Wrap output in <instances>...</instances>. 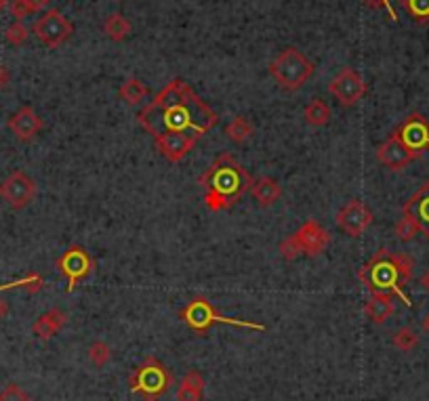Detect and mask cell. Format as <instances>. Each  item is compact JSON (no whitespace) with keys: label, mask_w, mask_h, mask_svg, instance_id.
Listing matches in <instances>:
<instances>
[{"label":"cell","mask_w":429,"mask_h":401,"mask_svg":"<svg viewBox=\"0 0 429 401\" xmlns=\"http://www.w3.org/2000/svg\"><path fill=\"white\" fill-rule=\"evenodd\" d=\"M137 122L154 139L164 133H190L202 139L217 127L219 114L198 97L186 80L173 78L147 105H143Z\"/></svg>","instance_id":"obj_1"},{"label":"cell","mask_w":429,"mask_h":401,"mask_svg":"<svg viewBox=\"0 0 429 401\" xmlns=\"http://www.w3.org/2000/svg\"><path fill=\"white\" fill-rule=\"evenodd\" d=\"M198 185L204 189V204L208 210L219 213L232 208L240 198L250 191L253 177L230 154H221L200 177Z\"/></svg>","instance_id":"obj_2"},{"label":"cell","mask_w":429,"mask_h":401,"mask_svg":"<svg viewBox=\"0 0 429 401\" xmlns=\"http://www.w3.org/2000/svg\"><path fill=\"white\" fill-rule=\"evenodd\" d=\"M358 277L371 294H377V292L396 294L402 299V303L406 307L413 305L404 292V286L413 277V261L406 255L391 252L389 248H381L375 252V257L369 263H364Z\"/></svg>","instance_id":"obj_3"},{"label":"cell","mask_w":429,"mask_h":401,"mask_svg":"<svg viewBox=\"0 0 429 401\" xmlns=\"http://www.w3.org/2000/svg\"><path fill=\"white\" fill-rule=\"evenodd\" d=\"M179 317L190 326L194 332L198 334H206L213 326L226 324V326H236V328H248V330H259L265 332L268 326L263 324H255V321H246V319H234L228 315H221L213 307V303L204 296H196L190 303L179 311Z\"/></svg>","instance_id":"obj_4"},{"label":"cell","mask_w":429,"mask_h":401,"mask_svg":"<svg viewBox=\"0 0 429 401\" xmlns=\"http://www.w3.org/2000/svg\"><path fill=\"white\" fill-rule=\"evenodd\" d=\"M316 72V65L295 46H286L270 63V74L285 90H299Z\"/></svg>","instance_id":"obj_5"},{"label":"cell","mask_w":429,"mask_h":401,"mask_svg":"<svg viewBox=\"0 0 429 401\" xmlns=\"http://www.w3.org/2000/svg\"><path fill=\"white\" fill-rule=\"evenodd\" d=\"M173 385V376L164 363H160L156 357L143 359L142 365L135 368V372L129 376V391L142 395L143 400L158 401Z\"/></svg>","instance_id":"obj_6"},{"label":"cell","mask_w":429,"mask_h":401,"mask_svg":"<svg viewBox=\"0 0 429 401\" xmlns=\"http://www.w3.org/2000/svg\"><path fill=\"white\" fill-rule=\"evenodd\" d=\"M32 32L43 45L57 48L70 41V36L74 34V23L59 9H48L43 17L36 19Z\"/></svg>","instance_id":"obj_7"},{"label":"cell","mask_w":429,"mask_h":401,"mask_svg":"<svg viewBox=\"0 0 429 401\" xmlns=\"http://www.w3.org/2000/svg\"><path fill=\"white\" fill-rule=\"evenodd\" d=\"M93 267H95V263H93L91 255L78 244L70 246L57 259V269L68 277V292H74L78 282H83L85 277H89L93 273Z\"/></svg>","instance_id":"obj_8"},{"label":"cell","mask_w":429,"mask_h":401,"mask_svg":"<svg viewBox=\"0 0 429 401\" xmlns=\"http://www.w3.org/2000/svg\"><path fill=\"white\" fill-rule=\"evenodd\" d=\"M36 196V181L28 177L23 171H15L0 183V198L13 208L21 210L26 208Z\"/></svg>","instance_id":"obj_9"},{"label":"cell","mask_w":429,"mask_h":401,"mask_svg":"<svg viewBox=\"0 0 429 401\" xmlns=\"http://www.w3.org/2000/svg\"><path fill=\"white\" fill-rule=\"evenodd\" d=\"M366 90H369L366 82L362 80V76L354 68H343L329 85V92L343 107L356 105L366 95Z\"/></svg>","instance_id":"obj_10"},{"label":"cell","mask_w":429,"mask_h":401,"mask_svg":"<svg viewBox=\"0 0 429 401\" xmlns=\"http://www.w3.org/2000/svg\"><path fill=\"white\" fill-rule=\"evenodd\" d=\"M393 134L419 158L429 147V122L423 114H411L402 120V124L393 131Z\"/></svg>","instance_id":"obj_11"},{"label":"cell","mask_w":429,"mask_h":401,"mask_svg":"<svg viewBox=\"0 0 429 401\" xmlns=\"http://www.w3.org/2000/svg\"><path fill=\"white\" fill-rule=\"evenodd\" d=\"M373 210L362 202V200H349L347 204L341 206L337 213V225L349 235V237H360L371 225H373Z\"/></svg>","instance_id":"obj_12"},{"label":"cell","mask_w":429,"mask_h":401,"mask_svg":"<svg viewBox=\"0 0 429 401\" xmlns=\"http://www.w3.org/2000/svg\"><path fill=\"white\" fill-rule=\"evenodd\" d=\"M292 237H295V242L299 244L301 255H305V257H309V259L322 255V252L327 250V246L331 244L329 231L318 223V221H314V219H309V221H305V223L301 225V227L292 233Z\"/></svg>","instance_id":"obj_13"},{"label":"cell","mask_w":429,"mask_h":401,"mask_svg":"<svg viewBox=\"0 0 429 401\" xmlns=\"http://www.w3.org/2000/svg\"><path fill=\"white\" fill-rule=\"evenodd\" d=\"M198 141L200 137L190 133H164L156 137V147L169 162L177 164L198 145Z\"/></svg>","instance_id":"obj_14"},{"label":"cell","mask_w":429,"mask_h":401,"mask_svg":"<svg viewBox=\"0 0 429 401\" xmlns=\"http://www.w3.org/2000/svg\"><path fill=\"white\" fill-rule=\"evenodd\" d=\"M419 156L413 154L393 133L389 134V139L385 143H381L377 147V160H379V164H383L389 171H402V169H406Z\"/></svg>","instance_id":"obj_15"},{"label":"cell","mask_w":429,"mask_h":401,"mask_svg":"<svg viewBox=\"0 0 429 401\" xmlns=\"http://www.w3.org/2000/svg\"><path fill=\"white\" fill-rule=\"evenodd\" d=\"M6 127H9V131L15 134L19 141L28 143V141L36 139V134L43 131L45 124H43V118H41L30 105H23V107H19V109L9 118Z\"/></svg>","instance_id":"obj_16"},{"label":"cell","mask_w":429,"mask_h":401,"mask_svg":"<svg viewBox=\"0 0 429 401\" xmlns=\"http://www.w3.org/2000/svg\"><path fill=\"white\" fill-rule=\"evenodd\" d=\"M402 215L413 217L429 237V181H425L402 206Z\"/></svg>","instance_id":"obj_17"},{"label":"cell","mask_w":429,"mask_h":401,"mask_svg":"<svg viewBox=\"0 0 429 401\" xmlns=\"http://www.w3.org/2000/svg\"><path fill=\"white\" fill-rule=\"evenodd\" d=\"M65 324H68V313L55 307V309H48L47 313H43V315L34 321L32 332H34L41 341H51Z\"/></svg>","instance_id":"obj_18"},{"label":"cell","mask_w":429,"mask_h":401,"mask_svg":"<svg viewBox=\"0 0 429 401\" xmlns=\"http://www.w3.org/2000/svg\"><path fill=\"white\" fill-rule=\"evenodd\" d=\"M250 193H253V198L257 200L259 206L270 208V206H274V204L282 198V187L278 185L276 178L261 177L257 178V181H253Z\"/></svg>","instance_id":"obj_19"},{"label":"cell","mask_w":429,"mask_h":401,"mask_svg":"<svg viewBox=\"0 0 429 401\" xmlns=\"http://www.w3.org/2000/svg\"><path fill=\"white\" fill-rule=\"evenodd\" d=\"M396 311V305H393V296L391 294H383V292H377V294H371V299L366 301L364 305V313L366 317L373 321V324H385L391 315Z\"/></svg>","instance_id":"obj_20"},{"label":"cell","mask_w":429,"mask_h":401,"mask_svg":"<svg viewBox=\"0 0 429 401\" xmlns=\"http://www.w3.org/2000/svg\"><path fill=\"white\" fill-rule=\"evenodd\" d=\"M204 397V376L198 370H190L181 385L177 387V401H202Z\"/></svg>","instance_id":"obj_21"},{"label":"cell","mask_w":429,"mask_h":401,"mask_svg":"<svg viewBox=\"0 0 429 401\" xmlns=\"http://www.w3.org/2000/svg\"><path fill=\"white\" fill-rule=\"evenodd\" d=\"M303 118L309 127H327L331 122V107L322 99H312L303 109Z\"/></svg>","instance_id":"obj_22"},{"label":"cell","mask_w":429,"mask_h":401,"mask_svg":"<svg viewBox=\"0 0 429 401\" xmlns=\"http://www.w3.org/2000/svg\"><path fill=\"white\" fill-rule=\"evenodd\" d=\"M103 30H105V34H107L110 41L122 43V41L129 38V34H131L133 28H131L129 19L122 13H112V15H107V19L103 23Z\"/></svg>","instance_id":"obj_23"},{"label":"cell","mask_w":429,"mask_h":401,"mask_svg":"<svg viewBox=\"0 0 429 401\" xmlns=\"http://www.w3.org/2000/svg\"><path fill=\"white\" fill-rule=\"evenodd\" d=\"M118 95L125 103L129 105H137V103H143L145 99H149V89L143 85L139 78H129L120 89H118Z\"/></svg>","instance_id":"obj_24"},{"label":"cell","mask_w":429,"mask_h":401,"mask_svg":"<svg viewBox=\"0 0 429 401\" xmlns=\"http://www.w3.org/2000/svg\"><path fill=\"white\" fill-rule=\"evenodd\" d=\"M253 124H250V120H246L244 116H236L228 127H226V137L232 141V143H244L246 139H250V134H253Z\"/></svg>","instance_id":"obj_25"},{"label":"cell","mask_w":429,"mask_h":401,"mask_svg":"<svg viewBox=\"0 0 429 401\" xmlns=\"http://www.w3.org/2000/svg\"><path fill=\"white\" fill-rule=\"evenodd\" d=\"M391 343H393L396 349H400V351H404V353H411V351H415V349L419 347V336H417V332H415L413 328L404 326V328H400V330L393 334Z\"/></svg>","instance_id":"obj_26"},{"label":"cell","mask_w":429,"mask_h":401,"mask_svg":"<svg viewBox=\"0 0 429 401\" xmlns=\"http://www.w3.org/2000/svg\"><path fill=\"white\" fill-rule=\"evenodd\" d=\"M110 359H112V349L107 347V343H103V341L91 343V347H89V361L95 368H103Z\"/></svg>","instance_id":"obj_27"},{"label":"cell","mask_w":429,"mask_h":401,"mask_svg":"<svg viewBox=\"0 0 429 401\" xmlns=\"http://www.w3.org/2000/svg\"><path fill=\"white\" fill-rule=\"evenodd\" d=\"M419 231H421L419 223H417L413 217H408V215H402V219L396 225V235H398L402 242H411Z\"/></svg>","instance_id":"obj_28"},{"label":"cell","mask_w":429,"mask_h":401,"mask_svg":"<svg viewBox=\"0 0 429 401\" xmlns=\"http://www.w3.org/2000/svg\"><path fill=\"white\" fill-rule=\"evenodd\" d=\"M28 36H30V30L23 26V21L11 23V26L6 28V32H4V41L13 46H21L28 41Z\"/></svg>","instance_id":"obj_29"},{"label":"cell","mask_w":429,"mask_h":401,"mask_svg":"<svg viewBox=\"0 0 429 401\" xmlns=\"http://www.w3.org/2000/svg\"><path fill=\"white\" fill-rule=\"evenodd\" d=\"M404 9L415 21L419 23L429 21V0H404Z\"/></svg>","instance_id":"obj_30"},{"label":"cell","mask_w":429,"mask_h":401,"mask_svg":"<svg viewBox=\"0 0 429 401\" xmlns=\"http://www.w3.org/2000/svg\"><path fill=\"white\" fill-rule=\"evenodd\" d=\"M280 257L282 259H286V261H295L299 255H301V248H299V244L295 242V237L290 235V237H286L285 242L280 244Z\"/></svg>","instance_id":"obj_31"},{"label":"cell","mask_w":429,"mask_h":401,"mask_svg":"<svg viewBox=\"0 0 429 401\" xmlns=\"http://www.w3.org/2000/svg\"><path fill=\"white\" fill-rule=\"evenodd\" d=\"M0 401H32L26 391H21V387L17 385H9L2 393H0Z\"/></svg>","instance_id":"obj_32"},{"label":"cell","mask_w":429,"mask_h":401,"mask_svg":"<svg viewBox=\"0 0 429 401\" xmlns=\"http://www.w3.org/2000/svg\"><path fill=\"white\" fill-rule=\"evenodd\" d=\"M11 15H13L17 21H23V19L30 17L32 13H30L28 4H26L23 0H13V4H11Z\"/></svg>","instance_id":"obj_33"},{"label":"cell","mask_w":429,"mask_h":401,"mask_svg":"<svg viewBox=\"0 0 429 401\" xmlns=\"http://www.w3.org/2000/svg\"><path fill=\"white\" fill-rule=\"evenodd\" d=\"M362 2L369 4V6H373V9H385L387 15H389L393 21H398V15H396V11H393V6H391V0H362Z\"/></svg>","instance_id":"obj_34"},{"label":"cell","mask_w":429,"mask_h":401,"mask_svg":"<svg viewBox=\"0 0 429 401\" xmlns=\"http://www.w3.org/2000/svg\"><path fill=\"white\" fill-rule=\"evenodd\" d=\"M23 2L28 4L30 13H38V11H43L47 6L51 0H23Z\"/></svg>","instance_id":"obj_35"},{"label":"cell","mask_w":429,"mask_h":401,"mask_svg":"<svg viewBox=\"0 0 429 401\" xmlns=\"http://www.w3.org/2000/svg\"><path fill=\"white\" fill-rule=\"evenodd\" d=\"M9 80H11V76H9V70L0 63V92L9 87Z\"/></svg>","instance_id":"obj_36"},{"label":"cell","mask_w":429,"mask_h":401,"mask_svg":"<svg viewBox=\"0 0 429 401\" xmlns=\"http://www.w3.org/2000/svg\"><path fill=\"white\" fill-rule=\"evenodd\" d=\"M26 284H28V279H26V277H21V279H17V282L2 284V286H0V292H2V290H11V288H19V286H21V288H26Z\"/></svg>","instance_id":"obj_37"},{"label":"cell","mask_w":429,"mask_h":401,"mask_svg":"<svg viewBox=\"0 0 429 401\" xmlns=\"http://www.w3.org/2000/svg\"><path fill=\"white\" fill-rule=\"evenodd\" d=\"M6 313H9V303H6L4 299H0V319H2Z\"/></svg>","instance_id":"obj_38"},{"label":"cell","mask_w":429,"mask_h":401,"mask_svg":"<svg viewBox=\"0 0 429 401\" xmlns=\"http://www.w3.org/2000/svg\"><path fill=\"white\" fill-rule=\"evenodd\" d=\"M421 284H423V286H425V288H428V290H429V271H428V273H425V275H423Z\"/></svg>","instance_id":"obj_39"},{"label":"cell","mask_w":429,"mask_h":401,"mask_svg":"<svg viewBox=\"0 0 429 401\" xmlns=\"http://www.w3.org/2000/svg\"><path fill=\"white\" fill-rule=\"evenodd\" d=\"M423 330H425V332L429 334V313H428V317L423 319Z\"/></svg>","instance_id":"obj_40"},{"label":"cell","mask_w":429,"mask_h":401,"mask_svg":"<svg viewBox=\"0 0 429 401\" xmlns=\"http://www.w3.org/2000/svg\"><path fill=\"white\" fill-rule=\"evenodd\" d=\"M9 6V0H0V13Z\"/></svg>","instance_id":"obj_41"}]
</instances>
